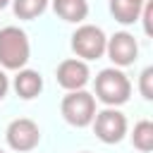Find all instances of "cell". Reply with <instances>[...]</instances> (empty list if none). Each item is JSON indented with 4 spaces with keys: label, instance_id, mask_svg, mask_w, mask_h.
I'll use <instances>...</instances> for the list:
<instances>
[{
    "label": "cell",
    "instance_id": "cell-7",
    "mask_svg": "<svg viewBox=\"0 0 153 153\" xmlns=\"http://www.w3.org/2000/svg\"><path fill=\"white\" fill-rule=\"evenodd\" d=\"M105 53H108V57L112 60L115 67H129L139 57V43L129 31H117L115 36L108 38Z\"/></svg>",
    "mask_w": 153,
    "mask_h": 153
},
{
    "label": "cell",
    "instance_id": "cell-3",
    "mask_svg": "<svg viewBox=\"0 0 153 153\" xmlns=\"http://www.w3.org/2000/svg\"><path fill=\"white\" fill-rule=\"evenodd\" d=\"M60 112H62V117H65L67 124L79 127V129L81 127H88L93 122L96 112H98L96 110V96L88 93V91H84V88L67 91V96L60 103Z\"/></svg>",
    "mask_w": 153,
    "mask_h": 153
},
{
    "label": "cell",
    "instance_id": "cell-6",
    "mask_svg": "<svg viewBox=\"0 0 153 153\" xmlns=\"http://www.w3.org/2000/svg\"><path fill=\"white\" fill-rule=\"evenodd\" d=\"M5 139H7V146L12 151H19V153H26V151H33L41 141V129L33 120L29 117H17L7 124L5 129Z\"/></svg>",
    "mask_w": 153,
    "mask_h": 153
},
{
    "label": "cell",
    "instance_id": "cell-14",
    "mask_svg": "<svg viewBox=\"0 0 153 153\" xmlns=\"http://www.w3.org/2000/svg\"><path fill=\"white\" fill-rule=\"evenodd\" d=\"M139 91L146 100H153V67H146L139 76Z\"/></svg>",
    "mask_w": 153,
    "mask_h": 153
},
{
    "label": "cell",
    "instance_id": "cell-16",
    "mask_svg": "<svg viewBox=\"0 0 153 153\" xmlns=\"http://www.w3.org/2000/svg\"><path fill=\"white\" fill-rule=\"evenodd\" d=\"M7 88H10V79H7L5 69H0V100L7 96Z\"/></svg>",
    "mask_w": 153,
    "mask_h": 153
},
{
    "label": "cell",
    "instance_id": "cell-19",
    "mask_svg": "<svg viewBox=\"0 0 153 153\" xmlns=\"http://www.w3.org/2000/svg\"><path fill=\"white\" fill-rule=\"evenodd\" d=\"M141 2H146V0H141Z\"/></svg>",
    "mask_w": 153,
    "mask_h": 153
},
{
    "label": "cell",
    "instance_id": "cell-8",
    "mask_svg": "<svg viewBox=\"0 0 153 153\" xmlns=\"http://www.w3.org/2000/svg\"><path fill=\"white\" fill-rule=\"evenodd\" d=\"M57 84L65 88V91H79L88 84L91 79V72H88V65L79 57H69V60H62L57 65Z\"/></svg>",
    "mask_w": 153,
    "mask_h": 153
},
{
    "label": "cell",
    "instance_id": "cell-15",
    "mask_svg": "<svg viewBox=\"0 0 153 153\" xmlns=\"http://www.w3.org/2000/svg\"><path fill=\"white\" fill-rule=\"evenodd\" d=\"M139 19L143 22V31L151 36V33H153V26H151V19H153V2H151V0H146V2H143V10H141Z\"/></svg>",
    "mask_w": 153,
    "mask_h": 153
},
{
    "label": "cell",
    "instance_id": "cell-20",
    "mask_svg": "<svg viewBox=\"0 0 153 153\" xmlns=\"http://www.w3.org/2000/svg\"><path fill=\"white\" fill-rule=\"evenodd\" d=\"M84 153H88V151H84Z\"/></svg>",
    "mask_w": 153,
    "mask_h": 153
},
{
    "label": "cell",
    "instance_id": "cell-1",
    "mask_svg": "<svg viewBox=\"0 0 153 153\" xmlns=\"http://www.w3.org/2000/svg\"><path fill=\"white\" fill-rule=\"evenodd\" d=\"M29 57H31V43L26 31H22L19 26L0 29V67L17 72L26 67Z\"/></svg>",
    "mask_w": 153,
    "mask_h": 153
},
{
    "label": "cell",
    "instance_id": "cell-18",
    "mask_svg": "<svg viewBox=\"0 0 153 153\" xmlns=\"http://www.w3.org/2000/svg\"><path fill=\"white\" fill-rule=\"evenodd\" d=\"M0 153H5V151H2V148H0Z\"/></svg>",
    "mask_w": 153,
    "mask_h": 153
},
{
    "label": "cell",
    "instance_id": "cell-2",
    "mask_svg": "<svg viewBox=\"0 0 153 153\" xmlns=\"http://www.w3.org/2000/svg\"><path fill=\"white\" fill-rule=\"evenodd\" d=\"M129 96H131V81L122 69L108 67V69L98 72V76H96V98L103 105L120 108L129 100Z\"/></svg>",
    "mask_w": 153,
    "mask_h": 153
},
{
    "label": "cell",
    "instance_id": "cell-13",
    "mask_svg": "<svg viewBox=\"0 0 153 153\" xmlns=\"http://www.w3.org/2000/svg\"><path fill=\"white\" fill-rule=\"evenodd\" d=\"M12 10H14V17L31 22L48 10V0H12Z\"/></svg>",
    "mask_w": 153,
    "mask_h": 153
},
{
    "label": "cell",
    "instance_id": "cell-9",
    "mask_svg": "<svg viewBox=\"0 0 153 153\" xmlns=\"http://www.w3.org/2000/svg\"><path fill=\"white\" fill-rule=\"evenodd\" d=\"M12 86H14V91H17L19 98L31 100V98H36V96L43 91V76H41L36 69L22 67V69H17V76H14Z\"/></svg>",
    "mask_w": 153,
    "mask_h": 153
},
{
    "label": "cell",
    "instance_id": "cell-11",
    "mask_svg": "<svg viewBox=\"0 0 153 153\" xmlns=\"http://www.w3.org/2000/svg\"><path fill=\"white\" fill-rule=\"evenodd\" d=\"M141 10H143L141 0H110V14L120 24H134V22H139Z\"/></svg>",
    "mask_w": 153,
    "mask_h": 153
},
{
    "label": "cell",
    "instance_id": "cell-10",
    "mask_svg": "<svg viewBox=\"0 0 153 153\" xmlns=\"http://www.w3.org/2000/svg\"><path fill=\"white\" fill-rule=\"evenodd\" d=\"M53 10L62 22H69V24H81L88 17L86 0H53Z\"/></svg>",
    "mask_w": 153,
    "mask_h": 153
},
{
    "label": "cell",
    "instance_id": "cell-12",
    "mask_svg": "<svg viewBox=\"0 0 153 153\" xmlns=\"http://www.w3.org/2000/svg\"><path fill=\"white\" fill-rule=\"evenodd\" d=\"M131 143H134V148H139L141 153L153 151V122H151V120H141V122L134 124Z\"/></svg>",
    "mask_w": 153,
    "mask_h": 153
},
{
    "label": "cell",
    "instance_id": "cell-5",
    "mask_svg": "<svg viewBox=\"0 0 153 153\" xmlns=\"http://www.w3.org/2000/svg\"><path fill=\"white\" fill-rule=\"evenodd\" d=\"M93 131L103 143H120L127 136V117L117 108H105L93 117Z\"/></svg>",
    "mask_w": 153,
    "mask_h": 153
},
{
    "label": "cell",
    "instance_id": "cell-17",
    "mask_svg": "<svg viewBox=\"0 0 153 153\" xmlns=\"http://www.w3.org/2000/svg\"><path fill=\"white\" fill-rule=\"evenodd\" d=\"M10 2H12V0H0V10H5V7L10 5Z\"/></svg>",
    "mask_w": 153,
    "mask_h": 153
},
{
    "label": "cell",
    "instance_id": "cell-4",
    "mask_svg": "<svg viewBox=\"0 0 153 153\" xmlns=\"http://www.w3.org/2000/svg\"><path fill=\"white\" fill-rule=\"evenodd\" d=\"M105 43L108 36L103 33L100 26L96 24H81L74 33H72V50L79 60H98L105 55Z\"/></svg>",
    "mask_w": 153,
    "mask_h": 153
}]
</instances>
